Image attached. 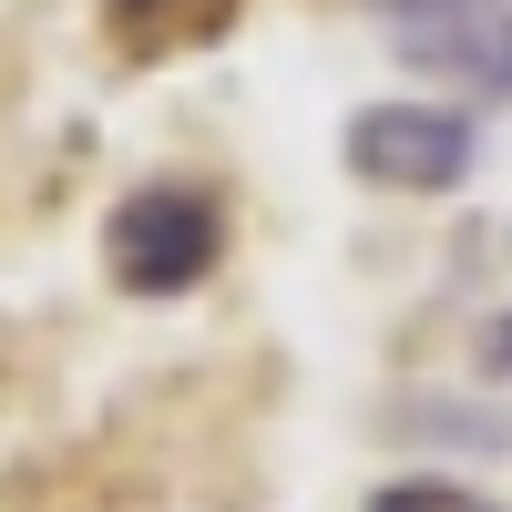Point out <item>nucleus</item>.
<instances>
[{
  "label": "nucleus",
  "mask_w": 512,
  "mask_h": 512,
  "mask_svg": "<svg viewBox=\"0 0 512 512\" xmlns=\"http://www.w3.org/2000/svg\"><path fill=\"white\" fill-rule=\"evenodd\" d=\"M400 431H431L451 451H512V420L502 410H441V390H410L400 400Z\"/></svg>",
  "instance_id": "5"
},
{
  "label": "nucleus",
  "mask_w": 512,
  "mask_h": 512,
  "mask_svg": "<svg viewBox=\"0 0 512 512\" xmlns=\"http://www.w3.org/2000/svg\"><path fill=\"white\" fill-rule=\"evenodd\" d=\"M246 0H103V31L113 52L164 62V52H195V41H226Z\"/></svg>",
  "instance_id": "4"
},
{
  "label": "nucleus",
  "mask_w": 512,
  "mask_h": 512,
  "mask_svg": "<svg viewBox=\"0 0 512 512\" xmlns=\"http://www.w3.org/2000/svg\"><path fill=\"white\" fill-rule=\"evenodd\" d=\"M502 246H512V236H502Z\"/></svg>",
  "instance_id": "9"
},
{
  "label": "nucleus",
  "mask_w": 512,
  "mask_h": 512,
  "mask_svg": "<svg viewBox=\"0 0 512 512\" xmlns=\"http://www.w3.org/2000/svg\"><path fill=\"white\" fill-rule=\"evenodd\" d=\"M359 512H502L492 492H472V482H441V472H410V482H379Z\"/></svg>",
  "instance_id": "6"
},
{
  "label": "nucleus",
  "mask_w": 512,
  "mask_h": 512,
  "mask_svg": "<svg viewBox=\"0 0 512 512\" xmlns=\"http://www.w3.org/2000/svg\"><path fill=\"white\" fill-rule=\"evenodd\" d=\"M472 369L492 379V390H512V308H482L472 318Z\"/></svg>",
  "instance_id": "7"
},
{
  "label": "nucleus",
  "mask_w": 512,
  "mask_h": 512,
  "mask_svg": "<svg viewBox=\"0 0 512 512\" xmlns=\"http://www.w3.org/2000/svg\"><path fill=\"white\" fill-rule=\"evenodd\" d=\"M359 11H390V21H451V11H492V0H359Z\"/></svg>",
  "instance_id": "8"
},
{
  "label": "nucleus",
  "mask_w": 512,
  "mask_h": 512,
  "mask_svg": "<svg viewBox=\"0 0 512 512\" xmlns=\"http://www.w3.org/2000/svg\"><path fill=\"white\" fill-rule=\"evenodd\" d=\"M400 62L410 72H461V82H482V93L512 103V0L451 11V21H400Z\"/></svg>",
  "instance_id": "3"
},
{
  "label": "nucleus",
  "mask_w": 512,
  "mask_h": 512,
  "mask_svg": "<svg viewBox=\"0 0 512 512\" xmlns=\"http://www.w3.org/2000/svg\"><path fill=\"white\" fill-rule=\"evenodd\" d=\"M338 154H349L359 185H390V195H461L482 175V123L461 103L431 93H379L338 123Z\"/></svg>",
  "instance_id": "2"
},
{
  "label": "nucleus",
  "mask_w": 512,
  "mask_h": 512,
  "mask_svg": "<svg viewBox=\"0 0 512 512\" xmlns=\"http://www.w3.org/2000/svg\"><path fill=\"white\" fill-rule=\"evenodd\" d=\"M226 267V195L205 175H144L103 216V277L123 297H195Z\"/></svg>",
  "instance_id": "1"
}]
</instances>
